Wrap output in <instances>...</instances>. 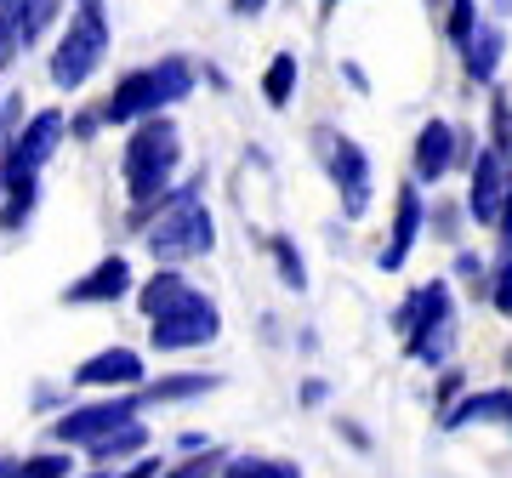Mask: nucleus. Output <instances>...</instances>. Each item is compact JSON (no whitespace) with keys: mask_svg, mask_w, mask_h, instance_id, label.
I'll list each match as a JSON object with an SVG mask.
<instances>
[{"mask_svg":"<svg viewBox=\"0 0 512 478\" xmlns=\"http://www.w3.org/2000/svg\"><path fill=\"white\" fill-rule=\"evenodd\" d=\"M131 285H137L131 279V262L120 251H109L103 262H92L80 279L63 285V308H109V302H126Z\"/></svg>","mask_w":512,"mask_h":478,"instance_id":"obj_11","label":"nucleus"},{"mask_svg":"<svg viewBox=\"0 0 512 478\" xmlns=\"http://www.w3.org/2000/svg\"><path fill=\"white\" fill-rule=\"evenodd\" d=\"M217 478H308L291 456H228Z\"/></svg>","mask_w":512,"mask_h":478,"instance_id":"obj_25","label":"nucleus"},{"mask_svg":"<svg viewBox=\"0 0 512 478\" xmlns=\"http://www.w3.org/2000/svg\"><path fill=\"white\" fill-rule=\"evenodd\" d=\"M63 137H69V114H63V109H35V120H23L18 143L0 154V166L40 177V171H46V160L57 154V143H63Z\"/></svg>","mask_w":512,"mask_h":478,"instance_id":"obj_10","label":"nucleus"},{"mask_svg":"<svg viewBox=\"0 0 512 478\" xmlns=\"http://www.w3.org/2000/svg\"><path fill=\"white\" fill-rule=\"evenodd\" d=\"M0 103H6V92H0Z\"/></svg>","mask_w":512,"mask_h":478,"instance_id":"obj_47","label":"nucleus"},{"mask_svg":"<svg viewBox=\"0 0 512 478\" xmlns=\"http://www.w3.org/2000/svg\"><path fill=\"white\" fill-rule=\"evenodd\" d=\"M194 86H200V69L183 52H165L143 69H126L114 80V92L103 97V126H137L148 114L177 109L183 97H194Z\"/></svg>","mask_w":512,"mask_h":478,"instance_id":"obj_3","label":"nucleus"},{"mask_svg":"<svg viewBox=\"0 0 512 478\" xmlns=\"http://www.w3.org/2000/svg\"><path fill=\"white\" fill-rule=\"evenodd\" d=\"M217 387H222V376H211V370H171L160 382H143V399L148 405H188V399H205Z\"/></svg>","mask_w":512,"mask_h":478,"instance_id":"obj_18","label":"nucleus"},{"mask_svg":"<svg viewBox=\"0 0 512 478\" xmlns=\"http://www.w3.org/2000/svg\"><path fill=\"white\" fill-rule=\"evenodd\" d=\"M495 18H501V23L512 18V0H495Z\"/></svg>","mask_w":512,"mask_h":478,"instance_id":"obj_43","label":"nucleus"},{"mask_svg":"<svg viewBox=\"0 0 512 478\" xmlns=\"http://www.w3.org/2000/svg\"><path fill=\"white\" fill-rule=\"evenodd\" d=\"M336 74H342V86H348L353 97H370V74H365V63L342 57V63H336Z\"/></svg>","mask_w":512,"mask_h":478,"instance_id":"obj_36","label":"nucleus"},{"mask_svg":"<svg viewBox=\"0 0 512 478\" xmlns=\"http://www.w3.org/2000/svg\"><path fill=\"white\" fill-rule=\"evenodd\" d=\"M143 410H148L143 387H131V393L120 387L114 399H92V405H74V410H63V416L52 422V439H57V444H80V450H86V444L109 439L114 427L137 422Z\"/></svg>","mask_w":512,"mask_h":478,"instance_id":"obj_7","label":"nucleus"},{"mask_svg":"<svg viewBox=\"0 0 512 478\" xmlns=\"http://www.w3.org/2000/svg\"><path fill=\"white\" fill-rule=\"evenodd\" d=\"M319 6H342V0H319Z\"/></svg>","mask_w":512,"mask_h":478,"instance_id":"obj_45","label":"nucleus"},{"mask_svg":"<svg viewBox=\"0 0 512 478\" xmlns=\"http://www.w3.org/2000/svg\"><path fill=\"white\" fill-rule=\"evenodd\" d=\"M336 433H342V439L353 444V450H359V456H370V450H376V444H370V433L359 422H348V416H342V422H336Z\"/></svg>","mask_w":512,"mask_h":478,"instance_id":"obj_39","label":"nucleus"},{"mask_svg":"<svg viewBox=\"0 0 512 478\" xmlns=\"http://www.w3.org/2000/svg\"><path fill=\"white\" fill-rule=\"evenodd\" d=\"M296 80H302L296 52H274V57H268V69H262V103H268V109H291Z\"/></svg>","mask_w":512,"mask_h":478,"instance_id":"obj_22","label":"nucleus"},{"mask_svg":"<svg viewBox=\"0 0 512 478\" xmlns=\"http://www.w3.org/2000/svg\"><path fill=\"white\" fill-rule=\"evenodd\" d=\"M97 131H103V109H80V114H69V137H74V143H92Z\"/></svg>","mask_w":512,"mask_h":478,"instance_id":"obj_35","label":"nucleus"},{"mask_svg":"<svg viewBox=\"0 0 512 478\" xmlns=\"http://www.w3.org/2000/svg\"><path fill=\"white\" fill-rule=\"evenodd\" d=\"M456 279L478 296V302H490V268H484L478 251H456Z\"/></svg>","mask_w":512,"mask_h":478,"instance_id":"obj_31","label":"nucleus"},{"mask_svg":"<svg viewBox=\"0 0 512 478\" xmlns=\"http://www.w3.org/2000/svg\"><path fill=\"white\" fill-rule=\"evenodd\" d=\"M131 234H143L148 257L160 268H183L194 257L217 251V217L205 205V177L194 171L188 183H177L165 200H154L143 217H131Z\"/></svg>","mask_w":512,"mask_h":478,"instance_id":"obj_1","label":"nucleus"},{"mask_svg":"<svg viewBox=\"0 0 512 478\" xmlns=\"http://www.w3.org/2000/svg\"><path fill=\"white\" fill-rule=\"evenodd\" d=\"M478 23H484L478 0H450V6H444V46L461 57V52H467V40L478 35Z\"/></svg>","mask_w":512,"mask_h":478,"instance_id":"obj_26","label":"nucleus"},{"mask_svg":"<svg viewBox=\"0 0 512 478\" xmlns=\"http://www.w3.org/2000/svg\"><path fill=\"white\" fill-rule=\"evenodd\" d=\"M313 154H319V171L330 177L336 200H342V217L365 222L370 200H376V171H370V148L353 143L348 131H336L330 120L313 126Z\"/></svg>","mask_w":512,"mask_h":478,"instance_id":"obj_4","label":"nucleus"},{"mask_svg":"<svg viewBox=\"0 0 512 478\" xmlns=\"http://www.w3.org/2000/svg\"><path fill=\"white\" fill-rule=\"evenodd\" d=\"M262 245H268V257H274L279 285H285V291H296V296H308V262H302V245H296L291 234H268Z\"/></svg>","mask_w":512,"mask_h":478,"instance_id":"obj_23","label":"nucleus"},{"mask_svg":"<svg viewBox=\"0 0 512 478\" xmlns=\"http://www.w3.org/2000/svg\"><path fill=\"white\" fill-rule=\"evenodd\" d=\"M484 131H490V143L512 160V92L507 86H490V126Z\"/></svg>","mask_w":512,"mask_h":478,"instance_id":"obj_28","label":"nucleus"},{"mask_svg":"<svg viewBox=\"0 0 512 478\" xmlns=\"http://www.w3.org/2000/svg\"><path fill=\"white\" fill-rule=\"evenodd\" d=\"M296 399H302V410H319L330 399V382H325V376H308V382L296 387Z\"/></svg>","mask_w":512,"mask_h":478,"instance_id":"obj_37","label":"nucleus"},{"mask_svg":"<svg viewBox=\"0 0 512 478\" xmlns=\"http://www.w3.org/2000/svg\"><path fill=\"white\" fill-rule=\"evenodd\" d=\"M148 433L143 422H126V427H114L109 439H97V444H86V456L97 461V467H114V461H137V456H148Z\"/></svg>","mask_w":512,"mask_h":478,"instance_id":"obj_21","label":"nucleus"},{"mask_svg":"<svg viewBox=\"0 0 512 478\" xmlns=\"http://www.w3.org/2000/svg\"><path fill=\"white\" fill-rule=\"evenodd\" d=\"M507 194H512V160L495 143H484V154L467 171V217H473V228H495Z\"/></svg>","mask_w":512,"mask_h":478,"instance_id":"obj_8","label":"nucleus"},{"mask_svg":"<svg viewBox=\"0 0 512 478\" xmlns=\"http://www.w3.org/2000/svg\"><path fill=\"white\" fill-rule=\"evenodd\" d=\"M222 461H228L222 450H194L188 461H177V467H165L160 478H217V473H222Z\"/></svg>","mask_w":512,"mask_h":478,"instance_id":"obj_32","label":"nucleus"},{"mask_svg":"<svg viewBox=\"0 0 512 478\" xmlns=\"http://www.w3.org/2000/svg\"><path fill=\"white\" fill-rule=\"evenodd\" d=\"M456 308L450 313H439V319H427L421 331H410L404 336V359H416V365H427V370H444L450 365V353H456Z\"/></svg>","mask_w":512,"mask_h":478,"instance_id":"obj_17","label":"nucleus"},{"mask_svg":"<svg viewBox=\"0 0 512 478\" xmlns=\"http://www.w3.org/2000/svg\"><path fill=\"white\" fill-rule=\"evenodd\" d=\"M18 6V29H23V52H35L40 40L57 29L63 18V0H12Z\"/></svg>","mask_w":512,"mask_h":478,"instance_id":"obj_24","label":"nucleus"},{"mask_svg":"<svg viewBox=\"0 0 512 478\" xmlns=\"http://www.w3.org/2000/svg\"><path fill=\"white\" fill-rule=\"evenodd\" d=\"M421 228H427V200H421L416 177H404L399 194H393V228H387V245H382V257H376L382 274H399L404 262H410V245H416Z\"/></svg>","mask_w":512,"mask_h":478,"instance_id":"obj_12","label":"nucleus"},{"mask_svg":"<svg viewBox=\"0 0 512 478\" xmlns=\"http://www.w3.org/2000/svg\"><path fill=\"white\" fill-rule=\"evenodd\" d=\"M74 12H109V0H74Z\"/></svg>","mask_w":512,"mask_h":478,"instance_id":"obj_42","label":"nucleus"},{"mask_svg":"<svg viewBox=\"0 0 512 478\" xmlns=\"http://www.w3.org/2000/svg\"><path fill=\"white\" fill-rule=\"evenodd\" d=\"M467 200H439V205H427V228L444 239V245H461V228H467Z\"/></svg>","mask_w":512,"mask_h":478,"instance_id":"obj_27","label":"nucleus"},{"mask_svg":"<svg viewBox=\"0 0 512 478\" xmlns=\"http://www.w3.org/2000/svg\"><path fill=\"white\" fill-rule=\"evenodd\" d=\"M490 308L501 319H512V257H495L490 268Z\"/></svg>","mask_w":512,"mask_h":478,"instance_id":"obj_33","label":"nucleus"},{"mask_svg":"<svg viewBox=\"0 0 512 478\" xmlns=\"http://www.w3.org/2000/svg\"><path fill=\"white\" fill-rule=\"evenodd\" d=\"M456 154H461V126L433 114V120H421L416 143H410V177L421 188H439L444 177H456Z\"/></svg>","mask_w":512,"mask_h":478,"instance_id":"obj_9","label":"nucleus"},{"mask_svg":"<svg viewBox=\"0 0 512 478\" xmlns=\"http://www.w3.org/2000/svg\"><path fill=\"white\" fill-rule=\"evenodd\" d=\"M188 291H194V285L183 279V268H160V274H148L143 285H137V313H143V319H160V313H171Z\"/></svg>","mask_w":512,"mask_h":478,"instance_id":"obj_20","label":"nucleus"},{"mask_svg":"<svg viewBox=\"0 0 512 478\" xmlns=\"http://www.w3.org/2000/svg\"><path fill=\"white\" fill-rule=\"evenodd\" d=\"M109 12H74L63 23V35H57L52 57H46V80H52L57 92H80L97 69H103V57H109Z\"/></svg>","mask_w":512,"mask_h":478,"instance_id":"obj_5","label":"nucleus"},{"mask_svg":"<svg viewBox=\"0 0 512 478\" xmlns=\"http://www.w3.org/2000/svg\"><path fill=\"white\" fill-rule=\"evenodd\" d=\"M177 166H183V131H177L171 114H148L126 131L120 177H126V194H131V217H143L148 205L177 188Z\"/></svg>","mask_w":512,"mask_h":478,"instance_id":"obj_2","label":"nucleus"},{"mask_svg":"<svg viewBox=\"0 0 512 478\" xmlns=\"http://www.w3.org/2000/svg\"><path fill=\"white\" fill-rule=\"evenodd\" d=\"M74 461L63 456V450H46V456H23L12 461V478H69Z\"/></svg>","mask_w":512,"mask_h":478,"instance_id":"obj_29","label":"nucleus"},{"mask_svg":"<svg viewBox=\"0 0 512 478\" xmlns=\"http://www.w3.org/2000/svg\"><path fill=\"white\" fill-rule=\"evenodd\" d=\"M0 478H12V461H6V456H0Z\"/></svg>","mask_w":512,"mask_h":478,"instance_id":"obj_44","label":"nucleus"},{"mask_svg":"<svg viewBox=\"0 0 512 478\" xmlns=\"http://www.w3.org/2000/svg\"><path fill=\"white\" fill-rule=\"evenodd\" d=\"M23 57V29H18V6L0 0V69H12Z\"/></svg>","mask_w":512,"mask_h":478,"instance_id":"obj_30","label":"nucleus"},{"mask_svg":"<svg viewBox=\"0 0 512 478\" xmlns=\"http://www.w3.org/2000/svg\"><path fill=\"white\" fill-rule=\"evenodd\" d=\"M450 308H456V285H450V279H427V285H416V291L393 308L387 325L399 336H410V331H421L427 319H439V313H450Z\"/></svg>","mask_w":512,"mask_h":478,"instance_id":"obj_15","label":"nucleus"},{"mask_svg":"<svg viewBox=\"0 0 512 478\" xmlns=\"http://www.w3.org/2000/svg\"><path fill=\"white\" fill-rule=\"evenodd\" d=\"M507 46H512L507 23H501V18H484V23H478V35L467 40V52H461V74H467L473 86H484V92H490L495 80H501Z\"/></svg>","mask_w":512,"mask_h":478,"instance_id":"obj_13","label":"nucleus"},{"mask_svg":"<svg viewBox=\"0 0 512 478\" xmlns=\"http://www.w3.org/2000/svg\"><path fill=\"white\" fill-rule=\"evenodd\" d=\"M507 370H512V348H507Z\"/></svg>","mask_w":512,"mask_h":478,"instance_id":"obj_46","label":"nucleus"},{"mask_svg":"<svg viewBox=\"0 0 512 478\" xmlns=\"http://www.w3.org/2000/svg\"><path fill=\"white\" fill-rule=\"evenodd\" d=\"M177 450H188V456H194V450H211V439H205V433H183V439H177Z\"/></svg>","mask_w":512,"mask_h":478,"instance_id":"obj_41","label":"nucleus"},{"mask_svg":"<svg viewBox=\"0 0 512 478\" xmlns=\"http://www.w3.org/2000/svg\"><path fill=\"white\" fill-rule=\"evenodd\" d=\"M490 234H495V257H512V194H507V205H501V222H495Z\"/></svg>","mask_w":512,"mask_h":478,"instance_id":"obj_38","label":"nucleus"},{"mask_svg":"<svg viewBox=\"0 0 512 478\" xmlns=\"http://www.w3.org/2000/svg\"><path fill=\"white\" fill-rule=\"evenodd\" d=\"M450 433H461V427H473V422H501L512 433V387H490V393H461L456 405L439 416Z\"/></svg>","mask_w":512,"mask_h":478,"instance_id":"obj_16","label":"nucleus"},{"mask_svg":"<svg viewBox=\"0 0 512 478\" xmlns=\"http://www.w3.org/2000/svg\"><path fill=\"white\" fill-rule=\"evenodd\" d=\"M0 171H6V166H0ZM35 205H40V177H29V171H6V194H0V228H6V234L29 228Z\"/></svg>","mask_w":512,"mask_h":478,"instance_id":"obj_19","label":"nucleus"},{"mask_svg":"<svg viewBox=\"0 0 512 478\" xmlns=\"http://www.w3.org/2000/svg\"><path fill=\"white\" fill-rule=\"evenodd\" d=\"M222 336V313L205 291H188L183 302L160 319H148V348L154 353H188V348H211Z\"/></svg>","mask_w":512,"mask_h":478,"instance_id":"obj_6","label":"nucleus"},{"mask_svg":"<svg viewBox=\"0 0 512 478\" xmlns=\"http://www.w3.org/2000/svg\"><path fill=\"white\" fill-rule=\"evenodd\" d=\"M461 393H467V376H461L456 365H444V370H439V387H433V410H439V416H444V410L456 405Z\"/></svg>","mask_w":512,"mask_h":478,"instance_id":"obj_34","label":"nucleus"},{"mask_svg":"<svg viewBox=\"0 0 512 478\" xmlns=\"http://www.w3.org/2000/svg\"><path fill=\"white\" fill-rule=\"evenodd\" d=\"M268 6H274V0H228V12H234V18H262Z\"/></svg>","mask_w":512,"mask_h":478,"instance_id":"obj_40","label":"nucleus"},{"mask_svg":"<svg viewBox=\"0 0 512 478\" xmlns=\"http://www.w3.org/2000/svg\"><path fill=\"white\" fill-rule=\"evenodd\" d=\"M143 353L137 348H103L74 370V387H143Z\"/></svg>","mask_w":512,"mask_h":478,"instance_id":"obj_14","label":"nucleus"}]
</instances>
